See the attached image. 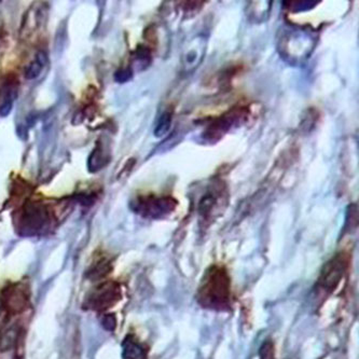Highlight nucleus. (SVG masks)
<instances>
[{"instance_id": "obj_10", "label": "nucleus", "mask_w": 359, "mask_h": 359, "mask_svg": "<svg viewBox=\"0 0 359 359\" xmlns=\"http://www.w3.org/2000/svg\"><path fill=\"white\" fill-rule=\"evenodd\" d=\"M122 357L124 359H147L148 352L133 337L128 336L122 342Z\"/></svg>"}, {"instance_id": "obj_5", "label": "nucleus", "mask_w": 359, "mask_h": 359, "mask_svg": "<svg viewBox=\"0 0 359 359\" xmlns=\"http://www.w3.org/2000/svg\"><path fill=\"white\" fill-rule=\"evenodd\" d=\"M229 192L226 184L222 180H215L201 196L198 204V216L204 222L217 217L218 212L228 205Z\"/></svg>"}, {"instance_id": "obj_3", "label": "nucleus", "mask_w": 359, "mask_h": 359, "mask_svg": "<svg viewBox=\"0 0 359 359\" xmlns=\"http://www.w3.org/2000/svg\"><path fill=\"white\" fill-rule=\"evenodd\" d=\"M248 106H236L212 120L201 134V140L205 144H216L234 128H240L250 118Z\"/></svg>"}, {"instance_id": "obj_21", "label": "nucleus", "mask_w": 359, "mask_h": 359, "mask_svg": "<svg viewBox=\"0 0 359 359\" xmlns=\"http://www.w3.org/2000/svg\"><path fill=\"white\" fill-rule=\"evenodd\" d=\"M102 325L108 332H114L116 326H117L116 316L114 314L104 315L103 318H102Z\"/></svg>"}, {"instance_id": "obj_14", "label": "nucleus", "mask_w": 359, "mask_h": 359, "mask_svg": "<svg viewBox=\"0 0 359 359\" xmlns=\"http://www.w3.org/2000/svg\"><path fill=\"white\" fill-rule=\"evenodd\" d=\"M6 299V306L11 311H20L21 309L25 308L26 296L21 292L19 288H14L8 294Z\"/></svg>"}, {"instance_id": "obj_12", "label": "nucleus", "mask_w": 359, "mask_h": 359, "mask_svg": "<svg viewBox=\"0 0 359 359\" xmlns=\"http://www.w3.org/2000/svg\"><path fill=\"white\" fill-rule=\"evenodd\" d=\"M48 64V55L46 52L39 51L36 54L35 59L29 63L25 69V78L28 80H33L41 74L43 68Z\"/></svg>"}, {"instance_id": "obj_18", "label": "nucleus", "mask_w": 359, "mask_h": 359, "mask_svg": "<svg viewBox=\"0 0 359 359\" xmlns=\"http://www.w3.org/2000/svg\"><path fill=\"white\" fill-rule=\"evenodd\" d=\"M110 270L109 264L106 262H100L97 266H93L91 270L88 273V276L92 280H96V278H102V276H106L108 271Z\"/></svg>"}, {"instance_id": "obj_4", "label": "nucleus", "mask_w": 359, "mask_h": 359, "mask_svg": "<svg viewBox=\"0 0 359 359\" xmlns=\"http://www.w3.org/2000/svg\"><path fill=\"white\" fill-rule=\"evenodd\" d=\"M178 202L170 196H156L147 194L140 196L131 202L134 212L147 219H163L173 214L177 208Z\"/></svg>"}, {"instance_id": "obj_8", "label": "nucleus", "mask_w": 359, "mask_h": 359, "mask_svg": "<svg viewBox=\"0 0 359 359\" xmlns=\"http://www.w3.org/2000/svg\"><path fill=\"white\" fill-rule=\"evenodd\" d=\"M121 288L117 283L108 282L97 287L86 300L84 306L90 310L106 311L121 299Z\"/></svg>"}, {"instance_id": "obj_11", "label": "nucleus", "mask_w": 359, "mask_h": 359, "mask_svg": "<svg viewBox=\"0 0 359 359\" xmlns=\"http://www.w3.org/2000/svg\"><path fill=\"white\" fill-rule=\"evenodd\" d=\"M18 97L17 83L9 82L4 89V96L1 103H0V117L6 118L11 114L13 108L14 102Z\"/></svg>"}, {"instance_id": "obj_17", "label": "nucleus", "mask_w": 359, "mask_h": 359, "mask_svg": "<svg viewBox=\"0 0 359 359\" xmlns=\"http://www.w3.org/2000/svg\"><path fill=\"white\" fill-rule=\"evenodd\" d=\"M292 5L287 6V8L292 12H304L313 9L315 6L320 4V1H292Z\"/></svg>"}, {"instance_id": "obj_1", "label": "nucleus", "mask_w": 359, "mask_h": 359, "mask_svg": "<svg viewBox=\"0 0 359 359\" xmlns=\"http://www.w3.org/2000/svg\"><path fill=\"white\" fill-rule=\"evenodd\" d=\"M318 33L306 26L285 24L276 35V50L292 66L304 65L318 45Z\"/></svg>"}, {"instance_id": "obj_15", "label": "nucleus", "mask_w": 359, "mask_h": 359, "mask_svg": "<svg viewBox=\"0 0 359 359\" xmlns=\"http://www.w3.org/2000/svg\"><path fill=\"white\" fill-rule=\"evenodd\" d=\"M172 122H173V111L166 110L158 119V123H156V128H154V135L156 137H162V136L168 134L170 126H172Z\"/></svg>"}, {"instance_id": "obj_20", "label": "nucleus", "mask_w": 359, "mask_h": 359, "mask_svg": "<svg viewBox=\"0 0 359 359\" xmlns=\"http://www.w3.org/2000/svg\"><path fill=\"white\" fill-rule=\"evenodd\" d=\"M132 76H133V72H132L131 68H121L114 74V80L119 82V83H124V82L131 80Z\"/></svg>"}, {"instance_id": "obj_9", "label": "nucleus", "mask_w": 359, "mask_h": 359, "mask_svg": "<svg viewBox=\"0 0 359 359\" xmlns=\"http://www.w3.org/2000/svg\"><path fill=\"white\" fill-rule=\"evenodd\" d=\"M208 47V36H194L190 41L189 47L184 48V56H182V66L186 73L194 72L201 62L203 60Z\"/></svg>"}, {"instance_id": "obj_6", "label": "nucleus", "mask_w": 359, "mask_h": 359, "mask_svg": "<svg viewBox=\"0 0 359 359\" xmlns=\"http://www.w3.org/2000/svg\"><path fill=\"white\" fill-rule=\"evenodd\" d=\"M49 222V215L45 206L39 203H28L20 212L17 228L21 236H35L45 231Z\"/></svg>"}, {"instance_id": "obj_19", "label": "nucleus", "mask_w": 359, "mask_h": 359, "mask_svg": "<svg viewBox=\"0 0 359 359\" xmlns=\"http://www.w3.org/2000/svg\"><path fill=\"white\" fill-rule=\"evenodd\" d=\"M260 359H276V351H274V346L270 341H266V343L262 344V348L259 351Z\"/></svg>"}, {"instance_id": "obj_7", "label": "nucleus", "mask_w": 359, "mask_h": 359, "mask_svg": "<svg viewBox=\"0 0 359 359\" xmlns=\"http://www.w3.org/2000/svg\"><path fill=\"white\" fill-rule=\"evenodd\" d=\"M348 266V256L346 252H339L334 258L329 260L318 278V287L327 292H332L336 290L341 280L346 274Z\"/></svg>"}, {"instance_id": "obj_16", "label": "nucleus", "mask_w": 359, "mask_h": 359, "mask_svg": "<svg viewBox=\"0 0 359 359\" xmlns=\"http://www.w3.org/2000/svg\"><path fill=\"white\" fill-rule=\"evenodd\" d=\"M134 60L138 65V69H146L151 63V53H150L149 49L147 47H144V46H140L136 49Z\"/></svg>"}, {"instance_id": "obj_13", "label": "nucleus", "mask_w": 359, "mask_h": 359, "mask_svg": "<svg viewBox=\"0 0 359 359\" xmlns=\"http://www.w3.org/2000/svg\"><path fill=\"white\" fill-rule=\"evenodd\" d=\"M108 159H109V158L106 156V151L103 146L98 145L96 149L93 150V152H92L89 158V161H88L89 170H91V172H96V170H100V168L106 165Z\"/></svg>"}, {"instance_id": "obj_2", "label": "nucleus", "mask_w": 359, "mask_h": 359, "mask_svg": "<svg viewBox=\"0 0 359 359\" xmlns=\"http://www.w3.org/2000/svg\"><path fill=\"white\" fill-rule=\"evenodd\" d=\"M202 308L226 311L231 306V278L224 266H212L204 273L196 292Z\"/></svg>"}]
</instances>
